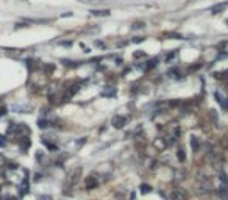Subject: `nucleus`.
I'll list each match as a JSON object with an SVG mask.
<instances>
[{
  "mask_svg": "<svg viewBox=\"0 0 228 200\" xmlns=\"http://www.w3.org/2000/svg\"><path fill=\"white\" fill-rule=\"evenodd\" d=\"M80 175H81V167H75V169L69 174V177H67V186H74L75 183L78 181Z\"/></svg>",
  "mask_w": 228,
  "mask_h": 200,
  "instance_id": "nucleus-1",
  "label": "nucleus"
},
{
  "mask_svg": "<svg viewBox=\"0 0 228 200\" xmlns=\"http://www.w3.org/2000/svg\"><path fill=\"white\" fill-rule=\"evenodd\" d=\"M172 200H188V192L184 189H175L170 194Z\"/></svg>",
  "mask_w": 228,
  "mask_h": 200,
  "instance_id": "nucleus-2",
  "label": "nucleus"
},
{
  "mask_svg": "<svg viewBox=\"0 0 228 200\" xmlns=\"http://www.w3.org/2000/svg\"><path fill=\"white\" fill-rule=\"evenodd\" d=\"M111 124L114 128H123V125H125V117L123 116H114Z\"/></svg>",
  "mask_w": 228,
  "mask_h": 200,
  "instance_id": "nucleus-3",
  "label": "nucleus"
},
{
  "mask_svg": "<svg viewBox=\"0 0 228 200\" xmlns=\"http://www.w3.org/2000/svg\"><path fill=\"white\" fill-rule=\"evenodd\" d=\"M84 185H86V188H88V189H94V188H97V185H99V183H97V178H95V177H88V178H86V181H84Z\"/></svg>",
  "mask_w": 228,
  "mask_h": 200,
  "instance_id": "nucleus-4",
  "label": "nucleus"
},
{
  "mask_svg": "<svg viewBox=\"0 0 228 200\" xmlns=\"http://www.w3.org/2000/svg\"><path fill=\"white\" fill-rule=\"evenodd\" d=\"M102 94L105 97H114L116 96V89H114L113 86H105V89L102 91Z\"/></svg>",
  "mask_w": 228,
  "mask_h": 200,
  "instance_id": "nucleus-5",
  "label": "nucleus"
},
{
  "mask_svg": "<svg viewBox=\"0 0 228 200\" xmlns=\"http://www.w3.org/2000/svg\"><path fill=\"white\" fill-rule=\"evenodd\" d=\"M91 14L92 16H100V17H103V16H110V9H94V11H91Z\"/></svg>",
  "mask_w": 228,
  "mask_h": 200,
  "instance_id": "nucleus-6",
  "label": "nucleus"
},
{
  "mask_svg": "<svg viewBox=\"0 0 228 200\" xmlns=\"http://www.w3.org/2000/svg\"><path fill=\"white\" fill-rule=\"evenodd\" d=\"M225 8H227V3H222V5H217V7H213V8H211V11H213V14H219Z\"/></svg>",
  "mask_w": 228,
  "mask_h": 200,
  "instance_id": "nucleus-7",
  "label": "nucleus"
},
{
  "mask_svg": "<svg viewBox=\"0 0 228 200\" xmlns=\"http://www.w3.org/2000/svg\"><path fill=\"white\" fill-rule=\"evenodd\" d=\"M191 147H192L194 152H197L198 147H200V142H198V139H197L195 136H192V138H191Z\"/></svg>",
  "mask_w": 228,
  "mask_h": 200,
  "instance_id": "nucleus-8",
  "label": "nucleus"
},
{
  "mask_svg": "<svg viewBox=\"0 0 228 200\" xmlns=\"http://www.w3.org/2000/svg\"><path fill=\"white\" fill-rule=\"evenodd\" d=\"M139 191H141V194H149V192H152V186H149V185H141Z\"/></svg>",
  "mask_w": 228,
  "mask_h": 200,
  "instance_id": "nucleus-9",
  "label": "nucleus"
},
{
  "mask_svg": "<svg viewBox=\"0 0 228 200\" xmlns=\"http://www.w3.org/2000/svg\"><path fill=\"white\" fill-rule=\"evenodd\" d=\"M20 147H22L24 150H27L30 147V139H28V138H25V141H20Z\"/></svg>",
  "mask_w": 228,
  "mask_h": 200,
  "instance_id": "nucleus-10",
  "label": "nucleus"
},
{
  "mask_svg": "<svg viewBox=\"0 0 228 200\" xmlns=\"http://www.w3.org/2000/svg\"><path fill=\"white\" fill-rule=\"evenodd\" d=\"M38 125H39V128H47V127L50 125V124H48L47 120H42V119H41L39 122H38Z\"/></svg>",
  "mask_w": 228,
  "mask_h": 200,
  "instance_id": "nucleus-11",
  "label": "nucleus"
},
{
  "mask_svg": "<svg viewBox=\"0 0 228 200\" xmlns=\"http://www.w3.org/2000/svg\"><path fill=\"white\" fill-rule=\"evenodd\" d=\"M131 28H133V30H138V28H144V22H134Z\"/></svg>",
  "mask_w": 228,
  "mask_h": 200,
  "instance_id": "nucleus-12",
  "label": "nucleus"
},
{
  "mask_svg": "<svg viewBox=\"0 0 228 200\" xmlns=\"http://www.w3.org/2000/svg\"><path fill=\"white\" fill-rule=\"evenodd\" d=\"M177 157H178V159H180V161H184V159H186V155H184V152H183V150H181V149H180V150H178Z\"/></svg>",
  "mask_w": 228,
  "mask_h": 200,
  "instance_id": "nucleus-13",
  "label": "nucleus"
},
{
  "mask_svg": "<svg viewBox=\"0 0 228 200\" xmlns=\"http://www.w3.org/2000/svg\"><path fill=\"white\" fill-rule=\"evenodd\" d=\"M55 69V66L53 64H47V66H44V70H45V74H50V72Z\"/></svg>",
  "mask_w": 228,
  "mask_h": 200,
  "instance_id": "nucleus-14",
  "label": "nucleus"
},
{
  "mask_svg": "<svg viewBox=\"0 0 228 200\" xmlns=\"http://www.w3.org/2000/svg\"><path fill=\"white\" fill-rule=\"evenodd\" d=\"M220 181L224 183V185H227V183H228V178H227V174H225V172H222V174H220Z\"/></svg>",
  "mask_w": 228,
  "mask_h": 200,
  "instance_id": "nucleus-15",
  "label": "nucleus"
},
{
  "mask_svg": "<svg viewBox=\"0 0 228 200\" xmlns=\"http://www.w3.org/2000/svg\"><path fill=\"white\" fill-rule=\"evenodd\" d=\"M158 64V59H152V61H149V66H147V69H152L153 66H156Z\"/></svg>",
  "mask_w": 228,
  "mask_h": 200,
  "instance_id": "nucleus-16",
  "label": "nucleus"
},
{
  "mask_svg": "<svg viewBox=\"0 0 228 200\" xmlns=\"http://www.w3.org/2000/svg\"><path fill=\"white\" fill-rule=\"evenodd\" d=\"M6 114V108L3 107V105H0V117H2V116H5Z\"/></svg>",
  "mask_w": 228,
  "mask_h": 200,
  "instance_id": "nucleus-17",
  "label": "nucleus"
},
{
  "mask_svg": "<svg viewBox=\"0 0 228 200\" xmlns=\"http://www.w3.org/2000/svg\"><path fill=\"white\" fill-rule=\"evenodd\" d=\"M78 2H81V3H95V2H99V0H78Z\"/></svg>",
  "mask_w": 228,
  "mask_h": 200,
  "instance_id": "nucleus-18",
  "label": "nucleus"
},
{
  "mask_svg": "<svg viewBox=\"0 0 228 200\" xmlns=\"http://www.w3.org/2000/svg\"><path fill=\"white\" fill-rule=\"evenodd\" d=\"M211 119H213V122H217V117H216V111H211Z\"/></svg>",
  "mask_w": 228,
  "mask_h": 200,
  "instance_id": "nucleus-19",
  "label": "nucleus"
},
{
  "mask_svg": "<svg viewBox=\"0 0 228 200\" xmlns=\"http://www.w3.org/2000/svg\"><path fill=\"white\" fill-rule=\"evenodd\" d=\"M155 144H156V146H158V147H161V149H162V147L166 146V144H162V141H161V139H158V141H156Z\"/></svg>",
  "mask_w": 228,
  "mask_h": 200,
  "instance_id": "nucleus-20",
  "label": "nucleus"
},
{
  "mask_svg": "<svg viewBox=\"0 0 228 200\" xmlns=\"http://www.w3.org/2000/svg\"><path fill=\"white\" fill-rule=\"evenodd\" d=\"M5 146H6V141H5V139H0V147H5Z\"/></svg>",
  "mask_w": 228,
  "mask_h": 200,
  "instance_id": "nucleus-21",
  "label": "nucleus"
},
{
  "mask_svg": "<svg viewBox=\"0 0 228 200\" xmlns=\"http://www.w3.org/2000/svg\"><path fill=\"white\" fill-rule=\"evenodd\" d=\"M5 200H17L16 197H11V196H8V197H5Z\"/></svg>",
  "mask_w": 228,
  "mask_h": 200,
  "instance_id": "nucleus-22",
  "label": "nucleus"
}]
</instances>
